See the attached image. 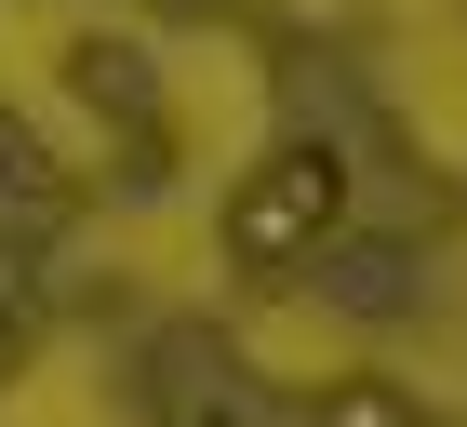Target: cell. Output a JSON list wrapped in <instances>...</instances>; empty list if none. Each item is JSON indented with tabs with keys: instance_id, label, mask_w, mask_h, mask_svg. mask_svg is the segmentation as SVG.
Returning <instances> with one entry per match:
<instances>
[{
	"instance_id": "cell-3",
	"label": "cell",
	"mask_w": 467,
	"mask_h": 427,
	"mask_svg": "<svg viewBox=\"0 0 467 427\" xmlns=\"http://www.w3.org/2000/svg\"><path fill=\"white\" fill-rule=\"evenodd\" d=\"M27 187H40V161H27V134H14V120H0V214L27 201Z\"/></svg>"
},
{
	"instance_id": "cell-1",
	"label": "cell",
	"mask_w": 467,
	"mask_h": 427,
	"mask_svg": "<svg viewBox=\"0 0 467 427\" xmlns=\"http://www.w3.org/2000/svg\"><path fill=\"white\" fill-rule=\"evenodd\" d=\"M334 227H348V161H334V147H281V161H254L241 201H227V267H241V281H294Z\"/></svg>"
},
{
	"instance_id": "cell-2",
	"label": "cell",
	"mask_w": 467,
	"mask_h": 427,
	"mask_svg": "<svg viewBox=\"0 0 467 427\" xmlns=\"http://www.w3.org/2000/svg\"><path fill=\"white\" fill-rule=\"evenodd\" d=\"M321 427H428L400 388H374V374H348V388H321Z\"/></svg>"
}]
</instances>
